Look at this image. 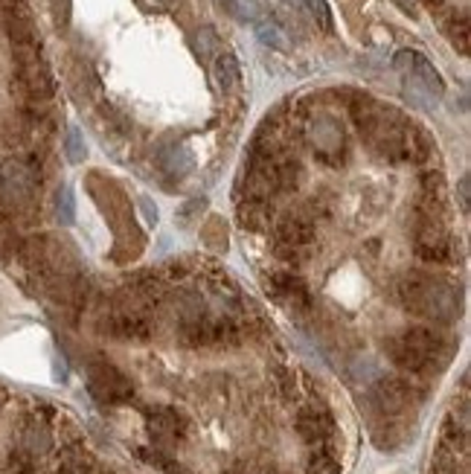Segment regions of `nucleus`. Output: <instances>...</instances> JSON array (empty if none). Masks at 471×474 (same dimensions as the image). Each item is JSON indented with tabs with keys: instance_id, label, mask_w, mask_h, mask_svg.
<instances>
[{
	"instance_id": "1",
	"label": "nucleus",
	"mask_w": 471,
	"mask_h": 474,
	"mask_svg": "<svg viewBox=\"0 0 471 474\" xmlns=\"http://www.w3.org/2000/svg\"><path fill=\"white\" fill-rule=\"evenodd\" d=\"M395 300L404 311L416 317L431 320H454L459 311V294L457 288L443 277L431 274H408L395 285Z\"/></svg>"
},
{
	"instance_id": "2",
	"label": "nucleus",
	"mask_w": 471,
	"mask_h": 474,
	"mask_svg": "<svg viewBox=\"0 0 471 474\" xmlns=\"http://www.w3.org/2000/svg\"><path fill=\"white\" fill-rule=\"evenodd\" d=\"M175 335L187 349H210L236 347V343L244 341L248 329L230 315H207L198 303H189V309L178 320Z\"/></svg>"
},
{
	"instance_id": "3",
	"label": "nucleus",
	"mask_w": 471,
	"mask_h": 474,
	"mask_svg": "<svg viewBox=\"0 0 471 474\" xmlns=\"http://www.w3.org/2000/svg\"><path fill=\"white\" fill-rule=\"evenodd\" d=\"M390 361L395 367L408 370V373H425L431 370V364L440 361V355L445 349V341L427 326H411L402 335H393L384 341Z\"/></svg>"
},
{
	"instance_id": "4",
	"label": "nucleus",
	"mask_w": 471,
	"mask_h": 474,
	"mask_svg": "<svg viewBox=\"0 0 471 474\" xmlns=\"http://www.w3.org/2000/svg\"><path fill=\"white\" fill-rule=\"evenodd\" d=\"M41 184V169L36 160H6L0 164V213L18 215L27 213L36 201V189Z\"/></svg>"
},
{
	"instance_id": "5",
	"label": "nucleus",
	"mask_w": 471,
	"mask_h": 474,
	"mask_svg": "<svg viewBox=\"0 0 471 474\" xmlns=\"http://www.w3.org/2000/svg\"><path fill=\"white\" fill-rule=\"evenodd\" d=\"M88 387L100 405H125L134 398L132 379L105 358H93L88 364Z\"/></svg>"
},
{
	"instance_id": "6",
	"label": "nucleus",
	"mask_w": 471,
	"mask_h": 474,
	"mask_svg": "<svg viewBox=\"0 0 471 474\" xmlns=\"http://www.w3.org/2000/svg\"><path fill=\"white\" fill-rule=\"evenodd\" d=\"M96 332L102 338H114V341H148L155 335V323L148 320V315H137V311H125V309H111L102 311L100 320H96Z\"/></svg>"
},
{
	"instance_id": "7",
	"label": "nucleus",
	"mask_w": 471,
	"mask_h": 474,
	"mask_svg": "<svg viewBox=\"0 0 471 474\" xmlns=\"http://www.w3.org/2000/svg\"><path fill=\"white\" fill-rule=\"evenodd\" d=\"M413 245L416 256L431 265H443L454 256V242L445 230V221H416Z\"/></svg>"
},
{
	"instance_id": "8",
	"label": "nucleus",
	"mask_w": 471,
	"mask_h": 474,
	"mask_svg": "<svg viewBox=\"0 0 471 474\" xmlns=\"http://www.w3.org/2000/svg\"><path fill=\"white\" fill-rule=\"evenodd\" d=\"M297 434L306 439L308 446H331L338 437V422L326 405L312 402L306 407H299V414L294 419Z\"/></svg>"
},
{
	"instance_id": "9",
	"label": "nucleus",
	"mask_w": 471,
	"mask_h": 474,
	"mask_svg": "<svg viewBox=\"0 0 471 474\" xmlns=\"http://www.w3.org/2000/svg\"><path fill=\"white\" fill-rule=\"evenodd\" d=\"M370 402L384 419H395L411 407L413 387H411V382L399 379V375H384V379H379L376 384H372Z\"/></svg>"
},
{
	"instance_id": "10",
	"label": "nucleus",
	"mask_w": 471,
	"mask_h": 474,
	"mask_svg": "<svg viewBox=\"0 0 471 474\" xmlns=\"http://www.w3.org/2000/svg\"><path fill=\"white\" fill-rule=\"evenodd\" d=\"M146 430L157 446H169V443H180V439L187 437L189 422L184 414L175 411V407L157 405L146 411Z\"/></svg>"
},
{
	"instance_id": "11",
	"label": "nucleus",
	"mask_w": 471,
	"mask_h": 474,
	"mask_svg": "<svg viewBox=\"0 0 471 474\" xmlns=\"http://www.w3.org/2000/svg\"><path fill=\"white\" fill-rule=\"evenodd\" d=\"M312 146L315 155L323 160V164H340L347 152V140H344V128L338 125V120L331 116H320V120L312 125Z\"/></svg>"
},
{
	"instance_id": "12",
	"label": "nucleus",
	"mask_w": 471,
	"mask_h": 474,
	"mask_svg": "<svg viewBox=\"0 0 471 474\" xmlns=\"http://www.w3.org/2000/svg\"><path fill=\"white\" fill-rule=\"evenodd\" d=\"M15 88L32 102H47L56 93V82H52V73L47 64L36 61V64H27V68H18Z\"/></svg>"
},
{
	"instance_id": "13",
	"label": "nucleus",
	"mask_w": 471,
	"mask_h": 474,
	"mask_svg": "<svg viewBox=\"0 0 471 474\" xmlns=\"http://www.w3.org/2000/svg\"><path fill=\"white\" fill-rule=\"evenodd\" d=\"M267 291H271L280 303H285L288 309H294V311H303L308 306V288L294 271L271 274V279H267Z\"/></svg>"
},
{
	"instance_id": "14",
	"label": "nucleus",
	"mask_w": 471,
	"mask_h": 474,
	"mask_svg": "<svg viewBox=\"0 0 471 474\" xmlns=\"http://www.w3.org/2000/svg\"><path fill=\"white\" fill-rule=\"evenodd\" d=\"M315 239V228L312 221L299 219V215H285L276 224V242L280 245H291V247H312Z\"/></svg>"
},
{
	"instance_id": "15",
	"label": "nucleus",
	"mask_w": 471,
	"mask_h": 474,
	"mask_svg": "<svg viewBox=\"0 0 471 474\" xmlns=\"http://www.w3.org/2000/svg\"><path fill=\"white\" fill-rule=\"evenodd\" d=\"M274 221V210L271 201H253V198H242L239 201V224L251 233H262L271 228Z\"/></svg>"
},
{
	"instance_id": "16",
	"label": "nucleus",
	"mask_w": 471,
	"mask_h": 474,
	"mask_svg": "<svg viewBox=\"0 0 471 474\" xmlns=\"http://www.w3.org/2000/svg\"><path fill=\"white\" fill-rule=\"evenodd\" d=\"M411 79H413L416 84H419V88H422L427 96H443V91H445L440 70H436L434 64L422 56V52H416V56H413V64H411Z\"/></svg>"
},
{
	"instance_id": "17",
	"label": "nucleus",
	"mask_w": 471,
	"mask_h": 474,
	"mask_svg": "<svg viewBox=\"0 0 471 474\" xmlns=\"http://www.w3.org/2000/svg\"><path fill=\"white\" fill-rule=\"evenodd\" d=\"M212 76H216V84L228 93V91H236L242 82V70H239V61H236L233 52H219L216 61H212Z\"/></svg>"
},
{
	"instance_id": "18",
	"label": "nucleus",
	"mask_w": 471,
	"mask_h": 474,
	"mask_svg": "<svg viewBox=\"0 0 471 474\" xmlns=\"http://www.w3.org/2000/svg\"><path fill=\"white\" fill-rule=\"evenodd\" d=\"M160 166H164V172H169V175L184 178L187 172H192V166H196V157H192V152L184 146H169L160 152Z\"/></svg>"
},
{
	"instance_id": "19",
	"label": "nucleus",
	"mask_w": 471,
	"mask_h": 474,
	"mask_svg": "<svg viewBox=\"0 0 471 474\" xmlns=\"http://www.w3.org/2000/svg\"><path fill=\"white\" fill-rule=\"evenodd\" d=\"M306 474H340V460L331 446H312L306 462Z\"/></svg>"
},
{
	"instance_id": "20",
	"label": "nucleus",
	"mask_w": 471,
	"mask_h": 474,
	"mask_svg": "<svg viewBox=\"0 0 471 474\" xmlns=\"http://www.w3.org/2000/svg\"><path fill=\"white\" fill-rule=\"evenodd\" d=\"M274 175H276V187H280V192L297 189L299 178H303V166H299V160L280 155L274 160Z\"/></svg>"
},
{
	"instance_id": "21",
	"label": "nucleus",
	"mask_w": 471,
	"mask_h": 474,
	"mask_svg": "<svg viewBox=\"0 0 471 474\" xmlns=\"http://www.w3.org/2000/svg\"><path fill=\"white\" fill-rule=\"evenodd\" d=\"M434 140L427 132H422V128L411 125L408 132V160H413V164H422V160H427L434 155Z\"/></svg>"
},
{
	"instance_id": "22",
	"label": "nucleus",
	"mask_w": 471,
	"mask_h": 474,
	"mask_svg": "<svg viewBox=\"0 0 471 474\" xmlns=\"http://www.w3.org/2000/svg\"><path fill=\"white\" fill-rule=\"evenodd\" d=\"M221 12L236 20H259V4L256 0H216Z\"/></svg>"
},
{
	"instance_id": "23",
	"label": "nucleus",
	"mask_w": 471,
	"mask_h": 474,
	"mask_svg": "<svg viewBox=\"0 0 471 474\" xmlns=\"http://www.w3.org/2000/svg\"><path fill=\"white\" fill-rule=\"evenodd\" d=\"M256 36H259V41H262V44H267V47L288 50L285 32L280 29V24H274V20H256Z\"/></svg>"
},
{
	"instance_id": "24",
	"label": "nucleus",
	"mask_w": 471,
	"mask_h": 474,
	"mask_svg": "<svg viewBox=\"0 0 471 474\" xmlns=\"http://www.w3.org/2000/svg\"><path fill=\"white\" fill-rule=\"evenodd\" d=\"M372 443H376L381 451H390V448H395L402 443V434L395 430L393 419H384L381 425H376V430H372Z\"/></svg>"
},
{
	"instance_id": "25",
	"label": "nucleus",
	"mask_w": 471,
	"mask_h": 474,
	"mask_svg": "<svg viewBox=\"0 0 471 474\" xmlns=\"http://www.w3.org/2000/svg\"><path fill=\"white\" fill-rule=\"evenodd\" d=\"M140 457L148 462V466H155L166 474H180V462H175L169 454H164L160 448H140Z\"/></svg>"
},
{
	"instance_id": "26",
	"label": "nucleus",
	"mask_w": 471,
	"mask_h": 474,
	"mask_svg": "<svg viewBox=\"0 0 471 474\" xmlns=\"http://www.w3.org/2000/svg\"><path fill=\"white\" fill-rule=\"evenodd\" d=\"M64 155H68L70 164H82L84 155H88V149H84V140L79 134V128H68V134H64Z\"/></svg>"
},
{
	"instance_id": "27",
	"label": "nucleus",
	"mask_w": 471,
	"mask_h": 474,
	"mask_svg": "<svg viewBox=\"0 0 471 474\" xmlns=\"http://www.w3.org/2000/svg\"><path fill=\"white\" fill-rule=\"evenodd\" d=\"M56 215L61 224H73V219H76V204H73V192L68 187H61L56 196Z\"/></svg>"
},
{
	"instance_id": "28",
	"label": "nucleus",
	"mask_w": 471,
	"mask_h": 474,
	"mask_svg": "<svg viewBox=\"0 0 471 474\" xmlns=\"http://www.w3.org/2000/svg\"><path fill=\"white\" fill-rule=\"evenodd\" d=\"M448 38H451V44L463 52H468V18L459 15V20H454V24H448Z\"/></svg>"
},
{
	"instance_id": "29",
	"label": "nucleus",
	"mask_w": 471,
	"mask_h": 474,
	"mask_svg": "<svg viewBox=\"0 0 471 474\" xmlns=\"http://www.w3.org/2000/svg\"><path fill=\"white\" fill-rule=\"evenodd\" d=\"M276 260H283L285 265H303L308 260V247H291V245H280L276 242Z\"/></svg>"
},
{
	"instance_id": "30",
	"label": "nucleus",
	"mask_w": 471,
	"mask_h": 474,
	"mask_svg": "<svg viewBox=\"0 0 471 474\" xmlns=\"http://www.w3.org/2000/svg\"><path fill=\"white\" fill-rule=\"evenodd\" d=\"M204 210H207V198H189V201L184 204V207L178 210L175 219H178L180 224H184V228H189V224L196 221Z\"/></svg>"
},
{
	"instance_id": "31",
	"label": "nucleus",
	"mask_w": 471,
	"mask_h": 474,
	"mask_svg": "<svg viewBox=\"0 0 471 474\" xmlns=\"http://www.w3.org/2000/svg\"><path fill=\"white\" fill-rule=\"evenodd\" d=\"M422 196L425 198H445V181L440 172H425L422 175Z\"/></svg>"
},
{
	"instance_id": "32",
	"label": "nucleus",
	"mask_w": 471,
	"mask_h": 474,
	"mask_svg": "<svg viewBox=\"0 0 471 474\" xmlns=\"http://www.w3.org/2000/svg\"><path fill=\"white\" fill-rule=\"evenodd\" d=\"M198 47H201V56H207V59L219 56V52H221V44H219L216 29H212V27H204V29H201V32H198Z\"/></svg>"
},
{
	"instance_id": "33",
	"label": "nucleus",
	"mask_w": 471,
	"mask_h": 474,
	"mask_svg": "<svg viewBox=\"0 0 471 474\" xmlns=\"http://www.w3.org/2000/svg\"><path fill=\"white\" fill-rule=\"evenodd\" d=\"M306 6L312 9V15L317 18V24L323 27V29L335 27V20H331V9H329L326 0H306Z\"/></svg>"
},
{
	"instance_id": "34",
	"label": "nucleus",
	"mask_w": 471,
	"mask_h": 474,
	"mask_svg": "<svg viewBox=\"0 0 471 474\" xmlns=\"http://www.w3.org/2000/svg\"><path fill=\"white\" fill-rule=\"evenodd\" d=\"M413 56H416V50H399V52H395V59H393V68L402 70V73H411Z\"/></svg>"
},
{
	"instance_id": "35",
	"label": "nucleus",
	"mask_w": 471,
	"mask_h": 474,
	"mask_svg": "<svg viewBox=\"0 0 471 474\" xmlns=\"http://www.w3.org/2000/svg\"><path fill=\"white\" fill-rule=\"evenodd\" d=\"M52 6H56V20H59V24H68V20H70V0H52Z\"/></svg>"
},
{
	"instance_id": "36",
	"label": "nucleus",
	"mask_w": 471,
	"mask_h": 474,
	"mask_svg": "<svg viewBox=\"0 0 471 474\" xmlns=\"http://www.w3.org/2000/svg\"><path fill=\"white\" fill-rule=\"evenodd\" d=\"M140 210H143L148 224H157V207L152 204V198H140Z\"/></svg>"
},
{
	"instance_id": "37",
	"label": "nucleus",
	"mask_w": 471,
	"mask_h": 474,
	"mask_svg": "<svg viewBox=\"0 0 471 474\" xmlns=\"http://www.w3.org/2000/svg\"><path fill=\"white\" fill-rule=\"evenodd\" d=\"M468 187H471V181L468 178H463V181H459V207H463L466 213H468Z\"/></svg>"
},
{
	"instance_id": "38",
	"label": "nucleus",
	"mask_w": 471,
	"mask_h": 474,
	"mask_svg": "<svg viewBox=\"0 0 471 474\" xmlns=\"http://www.w3.org/2000/svg\"><path fill=\"white\" fill-rule=\"evenodd\" d=\"M24 6V0H0V18H4L6 12H12V9Z\"/></svg>"
},
{
	"instance_id": "39",
	"label": "nucleus",
	"mask_w": 471,
	"mask_h": 474,
	"mask_svg": "<svg viewBox=\"0 0 471 474\" xmlns=\"http://www.w3.org/2000/svg\"><path fill=\"white\" fill-rule=\"evenodd\" d=\"M283 4H288L291 9H297V12H303V9H306V0H283Z\"/></svg>"
},
{
	"instance_id": "40",
	"label": "nucleus",
	"mask_w": 471,
	"mask_h": 474,
	"mask_svg": "<svg viewBox=\"0 0 471 474\" xmlns=\"http://www.w3.org/2000/svg\"><path fill=\"white\" fill-rule=\"evenodd\" d=\"M224 474H253L251 469H244V466H233L230 471H224Z\"/></svg>"
},
{
	"instance_id": "41",
	"label": "nucleus",
	"mask_w": 471,
	"mask_h": 474,
	"mask_svg": "<svg viewBox=\"0 0 471 474\" xmlns=\"http://www.w3.org/2000/svg\"><path fill=\"white\" fill-rule=\"evenodd\" d=\"M367 251L376 256V253H379V239H370V242H367Z\"/></svg>"
},
{
	"instance_id": "42",
	"label": "nucleus",
	"mask_w": 471,
	"mask_h": 474,
	"mask_svg": "<svg viewBox=\"0 0 471 474\" xmlns=\"http://www.w3.org/2000/svg\"><path fill=\"white\" fill-rule=\"evenodd\" d=\"M425 6H431V9H436V6H443V0H425Z\"/></svg>"
},
{
	"instance_id": "43",
	"label": "nucleus",
	"mask_w": 471,
	"mask_h": 474,
	"mask_svg": "<svg viewBox=\"0 0 471 474\" xmlns=\"http://www.w3.org/2000/svg\"><path fill=\"white\" fill-rule=\"evenodd\" d=\"M4 402H6V393H4V390H0V407H4Z\"/></svg>"
},
{
	"instance_id": "44",
	"label": "nucleus",
	"mask_w": 471,
	"mask_h": 474,
	"mask_svg": "<svg viewBox=\"0 0 471 474\" xmlns=\"http://www.w3.org/2000/svg\"><path fill=\"white\" fill-rule=\"evenodd\" d=\"M160 4H164V6H172V4H175V0H160Z\"/></svg>"
}]
</instances>
